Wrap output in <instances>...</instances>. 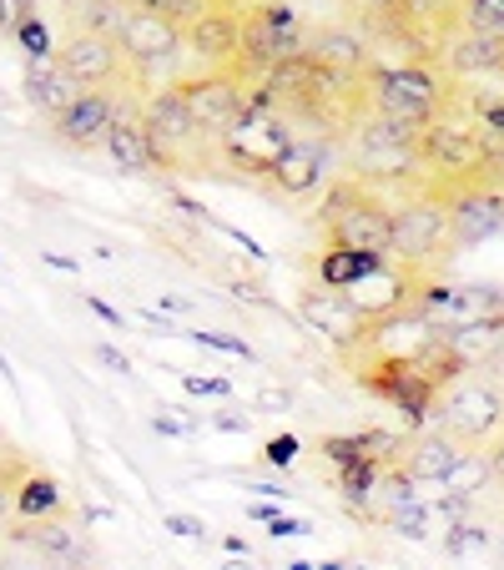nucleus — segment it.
<instances>
[{"label":"nucleus","instance_id":"obj_23","mask_svg":"<svg viewBox=\"0 0 504 570\" xmlns=\"http://www.w3.org/2000/svg\"><path fill=\"white\" fill-rule=\"evenodd\" d=\"M66 16H71V31H91V36H111V41H121L131 11H127V0H71Z\"/></svg>","mask_w":504,"mask_h":570},{"label":"nucleus","instance_id":"obj_5","mask_svg":"<svg viewBox=\"0 0 504 570\" xmlns=\"http://www.w3.org/2000/svg\"><path fill=\"white\" fill-rule=\"evenodd\" d=\"M454 253V213L444 193H424L408 197L394 207V258L408 273L429 268V263L449 258Z\"/></svg>","mask_w":504,"mask_h":570},{"label":"nucleus","instance_id":"obj_16","mask_svg":"<svg viewBox=\"0 0 504 570\" xmlns=\"http://www.w3.org/2000/svg\"><path fill=\"white\" fill-rule=\"evenodd\" d=\"M117 111H121V101L111 97V91H87L66 117H56V137H61L66 147L97 151V147H107V131H111V121H117Z\"/></svg>","mask_w":504,"mask_h":570},{"label":"nucleus","instance_id":"obj_39","mask_svg":"<svg viewBox=\"0 0 504 570\" xmlns=\"http://www.w3.org/2000/svg\"><path fill=\"white\" fill-rule=\"evenodd\" d=\"M87 303H91V313H97V318H107V323H117V328H127V318H121L111 303H101V298H87Z\"/></svg>","mask_w":504,"mask_h":570},{"label":"nucleus","instance_id":"obj_25","mask_svg":"<svg viewBox=\"0 0 504 570\" xmlns=\"http://www.w3.org/2000/svg\"><path fill=\"white\" fill-rule=\"evenodd\" d=\"M484 484H494V474H490V454L470 450V454H464V460L449 470V480H444V495H449V500H470V495H480Z\"/></svg>","mask_w":504,"mask_h":570},{"label":"nucleus","instance_id":"obj_6","mask_svg":"<svg viewBox=\"0 0 504 570\" xmlns=\"http://www.w3.org/2000/svg\"><path fill=\"white\" fill-rule=\"evenodd\" d=\"M368 111L429 131L444 117V87L424 66H374L368 71Z\"/></svg>","mask_w":504,"mask_h":570},{"label":"nucleus","instance_id":"obj_36","mask_svg":"<svg viewBox=\"0 0 504 570\" xmlns=\"http://www.w3.org/2000/svg\"><path fill=\"white\" fill-rule=\"evenodd\" d=\"M258 404H263V410H288L293 399H288V389H263Z\"/></svg>","mask_w":504,"mask_h":570},{"label":"nucleus","instance_id":"obj_29","mask_svg":"<svg viewBox=\"0 0 504 570\" xmlns=\"http://www.w3.org/2000/svg\"><path fill=\"white\" fill-rule=\"evenodd\" d=\"M187 338H197V344H207V348H223V354H237V358H253V348L233 334H207V328H197V334H187Z\"/></svg>","mask_w":504,"mask_h":570},{"label":"nucleus","instance_id":"obj_20","mask_svg":"<svg viewBox=\"0 0 504 570\" xmlns=\"http://www.w3.org/2000/svg\"><path fill=\"white\" fill-rule=\"evenodd\" d=\"M107 151L127 177L157 173V151H151L147 127H141V111H127V107L117 111V121H111V131H107Z\"/></svg>","mask_w":504,"mask_h":570},{"label":"nucleus","instance_id":"obj_2","mask_svg":"<svg viewBox=\"0 0 504 570\" xmlns=\"http://www.w3.org/2000/svg\"><path fill=\"white\" fill-rule=\"evenodd\" d=\"M424 167V131L408 127V121L378 117L368 111L354 131V147H348V177L358 183H404Z\"/></svg>","mask_w":504,"mask_h":570},{"label":"nucleus","instance_id":"obj_27","mask_svg":"<svg viewBox=\"0 0 504 570\" xmlns=\"http://www.w3.org/2000/svg\"><path fill=\"white\" fill-rule=\"evenodd\" d=\"M21 480H26V470L16 460L0 464V525L16 515V490H21Z\"/></svg>","mask_w":504,"mask_h":570},{"label":"nucleus","instance_id":"obj_40","mask_svg":"<svg viewBox=\"0 0 504 570\" xmlns=\"http://www.w3.org/2000/svg\"><path fill=\"white\" fill-rule=\"evenodd\" d=\"M151 424H157L161 434H187V424H182V420H172V414H157Z\"/></svg>","mask_w":504,"mask_h":570},{"label":"nucleus","instance_id":"obj_26","mask_svg":"<svg viewBox=\"0 0 504 570\" xmlns=\"http://www.w3.org/2000/svg\"><path fill=\"white\" fill-rule=\"evenodd\" d=\"M464 26L490 41H504V0H470L464 6Z\"/></svg>","mask_w":504,"mask_h":570},{"label":"nucleus","instance_id":"obj_34","mask_svg":"<svg viewBox=\"0 0 504 570\" xmlns=\"http://www.w3.org/2000/svg\"><path fill=\"white\" fill-rule=\"evenodd\" d=\"M187 389H192V394H217V399L233 394V389H227L223 379H187Z\"/></svg>","mask_w":504,"mask_h":570},{"label":"nucleus","instance_id":"obj_42","mask_svg":"<svg viewBox=\"0 0 504 570\" xmlns=\"http://www.w3.org/2000/svg\"><path fill=\"white\" fill-rule=\"evenodd\" d=\"M494 560H500V570H504V530L494 535Z\"/></svg>","mask_w":504,"mask_h":570},{"label":"nucleus","instance_id":"obj_9","mask_svg":"<svg viewBox=\"0 0 504 570\" xmlns=\"http://www.w3.org/2000/svg\"><path fill=\"white\" fill-rule=\"evenodd\" d=\"M187 91V107L192 117L202 121V131L223 147V137H233L237 121L247 117V91H243V76L227 66V71H202L192 81H177Z\"/></svg>","mask_w":504,"mask_h":570},{"label":"nucleus","instance_id":"obj_13","mask_svg":"<svg viewBox=\"0 0 504 570\" xmlns=\"http://www.w3.org/2000/svg\"><path fill=\"white\" fill-rule=\"evenodd\" d=\"M454 213V248H474L480 237L500 233L504 227V193H494L490 183L459 187V193H444Z\"/></svg>","mask_w":504,"mask_h":570},{"label":"nucleus","instance_id":"obj_14","mask_svg":"<svg viewBox=\"0 0 504 570\" xmlns=\"http://www.w3.org/2000/svg\"><path fill=\"white\" fill-rule=\"evenodd\" d=\"M328 161H333V151H328V141H318V137H293L288 147L278 151V161H273V183L283 187L288 197H308V193H318L323 187V177H328Z\"/></svg>","mask_w":504,"mask_h":570},{"label":"nucleus","instance_id":"obj_35","mask_svg":"<svg viewBox=\"0 0 504 570\" xmlns=\"http://www.w3.org/2000/svg\"><path fill=\"white\" fill-rule=\"evenodd\" d=\"M273 535H308V520H288V515H278V520H273Z\"/></svg>","mask_w":504,"mask_h":570},{"label":"nucleus","instance_id":"obj_24","mask_svg":"<svg viewBox=\"0 0 504 570\" xmlns=\"http://www.w3.org/2000/svg\"><path fill=\"white\" fill-rule=\"evenodd\" d=\"M16 515L21 520H51L61 515V484L41 470H26L21 490H16Z\"/></svg>","mask_w":504,"mask_h":570},{"label":"nucleus","instance_id":"obj_10","mask_svg":"<svg viewBox=\"0 0 504 570\" xmlns=\"http://www.w3.org/2000/svg\"><path fill=\"white\" fill-rule=\"evenodd\" d=\"M121 51H127L131 71H161V66H172L187 51V26L172 21V16L131 11L127 31H121Z\"/></svg>","mask_w":504,"mask_h":570},{"label":"nucleus","instance_id":"obj_1","mask_svg":"<svg viewBox=\"0 0 504 570\" xmlns=\"http://www.w3.org/2000/svg\"><path fill=\"white\" fill-rule=\"evenodd\" d=\"M323 233L333 248L368 253V258H394V207L358 177H338L323 193Z\"/></svg>","mask_w":504,"mask_h":570},{"label":"nucleus","instance_id":"obj_15","mask_svg":"<svg viewBox=\"0 0 504 570\" xmlns=\"http://www.w3.org/2000/svg\"><path fill=\"white\" fill-rule=\"evenodd\" d=\"M303 56H308L318 71L344 76V81H358V76L368 81V71H374V61H368V41L358 31H344V26L313 31L308 36V51H303Z\"/></svg>","mask_w":504,"mask_h":570},{"label":"nucleus","instance_id":"obj_28","mask_svg":"<svg viewBox=\"0 0 504 570\" xmlns=\"http://www.w3.org/2000/svg\"><path fill=\"white\" fill-rule=\"evenodd\" d=\"M16 31H21V41H26V56H31V61H46V56H56V46H51V36H46V26L36 21V11L26 16L21 26H16Z\"/></svg>","mask_w":504,"mask_h":570},{"label":"nucleus","instance_id":"obj_38","mask_svg":"<svg viewBox=\"0 0 504 570\" xmlns=\"http://www.w3.org/2000/svg\"><path fill=\"white\" fill-rule=\"evenodd\" d=\"M213 424H217V430H227V434H243L253 420H247V414H217Z\"/></svg>","mask_w":504,"mask_h":570},{"label":"nucleus","instance_id":"obj_22","mask_svg":"<svg viewBox=\"0 0 504 570\" xmlns=\"http://www.w3.org/2000/svg\"><path fill=\"white\" fill-rule=\"evenodd\" d=\"M16 540H21L26 550H36L41 560H56V566H76V560H81V550H87L81 530H76L71 520H61V515H51V520H21Z\"/></svg>","mask_w":504,"mask_h":570},{"label":"nucleus","instance_id":"obj_7","mask_svg":"<svg viewBox=\"0 0 504 570\" xmlns=\"http://www.w3.org/2000/svg\"><path fill=\"white\" fill-rule=\"evenodd\" d=\"M408 313L429 323L434 334H449L484 318H504V288L500 283H429L414 293Z\"/></svg>","mask_w":504,"mask_h":570},{"label":"nucleus","instance_id":"obj_3","mask_svg":"<svg viewBox=\"0 0 504 570\" xmlns=\"http://www.w3.org/2000/svg\"><path fill=\"white\" fill-rule=\"evenodd\" d=\"M141 127H147V137H151L157 167H167V173H202L207 147H217V141L202 131V121L192 117L187 91L177 87V81L147 97V107H141Z\"/></svg>","mask_w":504,"mask_h":570},{"label":"nucleus","instance_id":"obj_43","mask_svg":"<svg viewBox=\"0 0 504 570\" xmlns=\"http://www.w3.org/2000/svg\"><path fill=\"white\" fill-rule=\"evenodd\" d=\"M31 6H41V0H31ZM56 6H71V0H56Z\"/></svg>","mask_w":504,"mask_h":570},{"label":"nucleus","instance_id":"obj_37","mask_svg":"<svg viewBox=\"0 0 504 570\" xmlns=\"http://www.w3.org/2000/svg\"><path fill=\"white\" fill-rule=\"evenodd\" d=\"M484 183H490L494 193H504V147L494 151V161H490V173H484Z\"/></svg>","mask_w":504,"mask_h":570},{"label":"nucleus","instance_id":"obj_41","mask_svg":"<svg viewBox=\"0 0 504 570\" xmlns=\"http://www.w3.org/2000/svg\"><path fill=\"white\" fill-rule=\"evenodd\" d=\"M0 570H31V560H16V556H6V560H0Z\"/></svg>","mask_w":504,"mask_h":570},{"label":"nucleus","instance_id":"obj_11","mask_svg":"<svg viewBox=\"0 0 504 570\" xmlns=\"http://www.w3.org/2000/svg\"><path fill=\"white\" fill-rule=\"evenodd\" d=\"M56 61L81 81L87 91H111L117 76L127 71V51L111 36H91V31H71L61 46H56Z\"/></svg>","mask_w":504,"mask_h":570},{"label":"nucleus","instance_id":"obj_19","mask_svg":"<svg viewBox=\"0 0 504 570\" xmlns=\"http://www.w3.org/2000/svg\"><path fill=\"white\" fill-rule=\"evenodd\" d=\"M439 348L454 358L459 374H470V368H490L494 358L504 354V318H484V323H470V328H449V334H439Z\"/></svg>","mask_w":504,"mask_h":570},{"label":"nucleus","instance_id":"obj_32","mask_svg":"<svg viewBox=\"0 0 504 570\" xmlns=\"http://www.w3.org/2000/svg\"><path fill=\"white\" fill-rule=\"evenodd\" d=\"M167 525H172L177 535H187V540L207 535V525H202V520H192V515H167Z\"/></svg>","mask_w":504,"mask_h":570},{"label":"nucleus","instance_id":"obj_21","mask_svg":"<svg viewBox=\"0 0 504 570\" xmlns=\"http://www.w3.org/2000/svg\"><path fill=\"white\" fill-rule=\"evenodd\" d=\"M444 61H449L454 76L464 81H484V76H504V41H490V36L470 31L464 26L459 36L444 41Z\"/></svg>","mask_w":504,"mask_h":570},{"label":"nucleus","instance_id":"obj_30","mask_svg":"<svg viewBox=\"0 0 504 570\" xmlns=\"http://www.w3.org/2000/svg\"><path fill=\"white\" fill-rule=\"evenodd\" d=\"M293 454H298V440H293V434H278V440L268 444V464H293Z\"/></svg>","mask_w":504,"mask_h":570},{"label":"nucleus","instance_id":"obj_12","mask_svg":"<svg viewBox=\"0 0 504 570\" xmlns=\"http://www.w3.org/2000/svg\"><path fill=\"white\" fill-rule=\"evenodd\" d=\"M187 51L202 66H213V71L237 66V56H243V16H237L233 6L202 11L197 21H187Z\"/></svg>","mask_w":504,"mask_h":570},{"label":"nucleus","instance_id":"obj_17","mask_svg":"<svg viewBox=\"0 0 504 570\" xmlns=\"http://www.w3.org/2000/svg\"><path fill=\"white\" fill-rule=\"evenodd\" d=\"M26 97H31V107L41 111V117H66V111L76 107V101L87 97V87L76 81L71 71H66L56 56H46V61H31L26 66Z\"/></svg>","mask_w":504,"mask_h":570},{"label":"nucleus","instance_id":"obj_33","mask_svg":"<svg viewBox=\"0 0 504 570\" xmlns=\"http://www.w3.org/2000/svg\"><path fill=\"white\" fill-rule=\"evenodd\" d=\"M97 358H101L107 368H117V374H127V368H131V358L121 354V348H111V344H97Z\"/></svg>","mask_w":504,"mask_h":570},{"label":"nucleus","instance_id":"obj_4","mask_svg":"<svg viewBox=\"0 0 504 570\" xmlns=\"http://www.w3.org/2000/svg\"><path fill=\"white\" fill-rule=\"evenodd\" d=\"M434 430L454 434L459 444H494L504 430V389L490 374H459L434 399Z\"/></svg>","mask_w":504,"mask_h":570},{"label":"nucleus","instance_id":"obj_18","mask_svg":"<svg viewBox=\"0 0 504 570\" xmlns=\"http://www.w3.org/2000/svg\"><path fill=\"white\" fill-rule=\"evenodd\" d=\"M464 454H470V444H459L454 434H444V430H429V434H418V440L404 450V474L414 484H444Z\"/></svg>","mask_w":504,"mask_h":570},{"label":"nucleus","instance_id":"obj_31","mask_svg":"<svg viewBox=\"0 0 504 570\" xmlns=\"http://www.w3.org/2000/svg\"><path fill=\"white\" fill-rule=\"evenodd\" d=\"M484 454H490V474H494V484H504V430H500V440H494V444H484Z\"/></svg>","mask_w":504,"mask_h":570},{"label":"nucleus","instance_id":"obj_8","mask_svg":"<svg viewBox=\"0 0 504 570\" xmlns=\"http://www.w3.org/2000/svg\"><path fill=\"white\" fill-rule=\"evenodd\" d=\"M298 318L318 338H328L333 348H358L374 334V313L348 288H328V283H313V288L298 293Z\"/></svg>","mask_w":504,"mask_h":570}]
</instances>
